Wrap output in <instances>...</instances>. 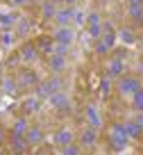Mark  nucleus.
Masks as SVG:
<instances>
[{"mask_svg":"<svg viewBox=\"0 0 143 155\" xmlns=\"http://www.w3.org/2000/svg\"><path fill=\"white\" fill-rule=\"evenodd\" d=\"M114 89L118 96L123 98H132L136 91L143 89V78L136 75V73H123L118 80H114Z\"/></svg>","mask_w":143,"mask_h":155,"instance_id":"nucleus-1","label":"nucleus"},{"mask_svg":"<svg viewBox=\"0 0 143 155\" xmlns=\"http://www.w3.org/2000/svg\"><path fill=\"white\" fill-rule=\"evenodd\" d=\"M107 141H109V150L111 153H123V150H127L129 146V137L127 132H125V126L123 121H116L109 126V132H107Z\"/></svg>","mask_w":143,"mask_h":155,"instance_id":"nucleus-2","label":"nucleus"},{"mask_svg":"<svg viewBox=\"0 0 143 155\" xmlns=\"http://www.w3.org/2000/svg\"><path fill=\"white\" fill-rule=\"evenodd\" d=\"M64 89V80H62V73H50V78L41 80V82L34 87V94H37L41 101H48L55 91Z\"/></svg>","mask_w":143,"mask_h":155,"instance_id":"nucleus-3","label":"nucleus"},{"mask_svg":"<svg viewBox=\"0 0 143 155\" xmlns=\"http://www.w3.org/2000/svg\"><path fill=\"white\" fill-rule=\"evenodd\" d=\"M77 141L84 150H95V146L100 144V130L98 128H91V126H84L77 135Z\"/></svg>","mask_w":143,"mask_h":155,"instance_id":"nucleus-4","label":"nucleus"},{"mask_svg":"<svg viewBox=\"0 0 143 155\" xmlns=\"http://www.w3.org/2000/svg\"><path fill=\"white\" fill-rule=\"evenodd\" d=\"M48 103H50V107H52L57 114H71L73 110V103H71V96H68L64 89H59V91H55L52 96L48 98Z\"/></svg>","mask_w":143,"mask_h":155,"instance_id":"nucleus-5","label":"nucleus"},{"mask_svg":"<svg viewBox=\"0 0 143 155\" xmlns=\"http://www.w3.org/2000/svg\"><path fill=\"white\" fill-rule=\"evenodd\" d=\"M16 78H18L21 89H34L39 82H41L39 73L34 71V68H25L23 64H21V68H18V73H16Z\"/></svg>","mask_w":143,"mask_h":155,"instance_id":"nucleus-6","label":"nucleus"},{"mask_svg":"<svg viewBox=\"0 0 143 155\" xmlns=\"http://www.w3.org/2000/svg\"><path fill=\"white\" fill-rule=\"evenodd\" d=\"M84 123L91 126V128H98V130L102 128L105 121H102V114H100V110H98L95 103H86L84 105Z\"/></svg>","mask_w":143,"mask_h":155,"instance_id":"nucleus-7","label":"nucleus"},{"mask_svg":"<svg viewBox=\"0 0 143 155\" xmlns=\"http://www.w3.org/2000/svg\"><path fill=\"white\" fill-rule=\"evenodd\" d=\"M39 48H37V41H23V46L18 48V57L23 64H34L39 59Z\"/></svg>","mask_w":143,"mask_h":155,"instance_id":"nucleus-8","label":"nucleus"},{"mask_svg":"<svg viewBox=\"0 0 143 155\" xmlns=\"http://www.w3.org/2000/svg\"><path fill=\"white\" fill-rule=\"evenodd\" d=\"M73 141H77V135L71 130V128H57L52 135V144L57 146V150L62 148V146H68L73 144Z\"/></svg>","mask_w":143,"mask_h":155,"instance_id":"nucleus-9","label":"nucleus"},{"mask_svg":"<svg viewBox=\"0 0 143 155\" xmlns=\"http://www.w3.org/2000/svg\"><path fill=\"white\" fill-rule=\"evenodd\" d=\"M43 107V101L37 96V94H32V96L23 98V103H21V110H23V116H34L39 114Z\"/></svg>","mask_w":143,"mask_h":155,"instance_id":"nucleus-10","label":"nucleus"},{"mask_svg":"<svg viewBox=\"0 0 143 155\" xmlns=\"http://www.w3.org/2000/svg\"><path fill=\"white\" fill-rule=\"evenodd\" d=\"M52 39L57 44L73 46V41H75V30H73L71 25H57V30L52 32Z\"/></svg>","mask_w":143,"mask_h":155,"instance_id":"nucleus-11","label":"nucleus"},{"mask_svg":"<svg viewBox=\"0 0 143 155\" xmlns=\"http://www.w3.org/2000/svg\"><path fill=\"white\" fill-rule=\"evenodd\" d=\"M48 71L50 73H64L68 66V55H59V53H52L48 55Z\"/></svg>","mask_w":143,"mask_h":155,"instance_id":"nucleus-12","label":"nucleus"},{"mask_svg":"<svg viewBox=\"0 0 143 155\" xmlns=\"http://www.w3.org/2000/svg\"><path fill=\"white\" fill-rule=\"evenodd\" d=\"M25 139H27V144L34 148H39V146H43V141H46V132H43L41 126H30L27 132H25Z\"/></svg>","mask_w":143,"mask_h":155,"instance_id":"nucleus-13","label":"nucleus"},{"mask_svg":"<svg viewBox=\"0 0 143 155\" xmlns=\"http://www.w3.org/2000/svg\"><path fill=\"white\" fill-rule=\"evenodd\" d=\"M123 73H127V71H125V59L111 57L109 62H107V66H105V75H109L111 80H118Z\"/></svg>","mask_w":143,"mask_h":155,"instance_id":"nucleus-14","label":"nucleus"},{"mask_svg":"<svg viewBox=\"0 0 143 155\" xmlns=\"http://www.w3.org/2000/svg\"><path fill=\"white\" fill-rule=\"evenodd\" d=\"M73 14H75V5H59L57 14H55V23L57 25H73Z\"/></svg>","mask_w":143,"mask_h":155,"instance_id":"nucleus-15","label":"nucleus"},{"mask_svg":"<svg viewBox=\"0 0 143 155\" xmlns=\"http://www.w3.org/2000/svg\"><path fill=\"white\" fill-rule=\"evenodd\" d=\"M14 32H16V37L18 39H27L30 37V32H32V18L30 16H21L18 14V21H16V25H14Z\"/></svg>","mask_w":143,"mask_h":155,"instance_id":"nucleus-16","label":"nucleus"},{"mask_svg":"<svg viewBox=\"0 0 143 155\" xmlns=\"http://www.w3.org/2000/svg\"><path fill=\"white\" fill-rule=\"evenodd\" d=\"M125 126V132H127V137L132 141H141L143 139V126L136 121V119H129V121H123Z\"/></svg>","mask_w":143,"mask_h":155,"instance_id":"nucleus-17","label":"nucleus"},{"mask_svg":"<svg viewBox=\"0 0 143 155\" xmlns=\"http://www.w3.org/2000/svg\"><path fill=\"white\" fill-rule=\"evenodd\" d=\"M0 89L7 94V96H16L21 91V84H18V78L16 75H5L0 80Z\"/></svg>","mask_w":143,"mask_h":155,"instance_id":"nucleus-18","label":"nucleus"},{"mask_svg":"<svg viewBox=\"0 0 143 155\" xmlns=\"http://www.w3.org/2000/svg\"><path fill=\"white\" fill-rule=\"evenodd\" d=\"M118 41H123V46H132L138 41V34L134 25H125V28L118 30Z\"/></svg>","mask_w":143,"mask_h":155,"instance_id":"nucleus-19","label":"nucleus"},{"mask_svg":"<svg viewBox=\"0 0 143 155\" xmlns=\"http://www.w3.org/2000/svg\"><path fill=\"white\" fill-rule=\"evenodd\" d=\"M9 150H11V153H16V155H23V153H30L32 146L27 144L25 137H9Z\"/></svg>","mask_w":143,"mask_h":155,"instance_id":"nucleus-20","label":"nucleus"},{"mask_svg":"<svg viewBox=\"0 0 143 155\" xmlns=\"http://www.w3.org/2000/svg\"><path fill=\"white\" fill-rule=\"evenodd\" d=\"M37 48H39L41 55H52V50H55L52 34H41V37H37Z\"/></svg>","mask_w":143,"mask_h":155,"instance_id":"nucleus-21","label":"nucleus"},{"mask_svg":"<svg viewBox=\"0 0 143 155\" xmlns=\"http://www.w3.org/2000/svg\"><path fill=\"white\" fill-rule=\"evenodd\" d=\"M59 5H57V0H41V18L43 21H55V14H57Z\"/></svg>","mask_w":143,"mask_h":155,"instance_id":"nucleus-22","label":"nucleus"},{"mask_svg":"<svg viewBox=\"0 0 143 155\" xmlns=\"http://www.w3.org/2000/svg\"><path fill=\"white\" fill-rule=\"evenodd\" d=\"M127 18L134 28H143V5H134V7H125Z\"/></svg>","mask_w":143,"mask_h":155,"instance_id":"nucleus-23","label":"nucleus"},{"mask_svg":"<svg viewBox=\"0 0 143 155\" xmlns=\"http://www.w3.org/2000/svg\"><path fill=\"white\" fill-rule=\"evenodd\" d=\"M30 123H27V116H18L14 123H11L9 128V137H25V132H27Z\"/></svg>","mask_w":143,"mask_h":155,"instance_id":"nucleus-24","label":"nucleus"},{"mask_svg":"<svg viewBox=\"0 0 143 155\" xmlns=\"http://www.w3.org/2000/svg\"><path fill=\"white\" fill-rule=\"evenodd\" d=\"M16 41H18V37H16L14 28H11V30H2V32H0V48L7 50V48H11Z\"/></svg>","mask_w":143,"mask_h":155,"instance_id":"nucleus-25","label":"nucleus"},{"mask_svg":"<svg viewBox=\"0 0 143 155\" xmlns=\"http://www.w3.org/2000/svg\"><path fill=\"white\" fill-rule=\"evenodd\" d=\"M18 21V14L14 12H0V30H11Z\"/></svg>","mask_w":143,"mask_h":155,"instance_id":"nucleus-26","label":"nucleus"},{"mask_svg":"<svg viewBox=\"0 0 143 155\" xmlns=\"http://www.w3.org/2000/svg\"><path fill=\"white\" fill-rule=\"evenodd\" d=\"M111 89H114V80H111L109 75H102L100 78V84H98V94H100L102 98H109Z\"/></svg>","mask_w":143,"mask_h":155,"instance_id":"nucleus-27","label":"nucleus"},{"mask_svg":"<svg viewBox=\"0 0 143 155\" xmlns=\"http://www.w3.org/2000/svg\"><path fill=\"white\" fill-rule=\"evenodd\" d=\"M93 53L98 55V57H107V55L111 53V48L105 44V39L100 37V39H95V44H93Z\"/></svg>","mask_w":143,"mask_h":155,"instance_id":"nucleus-28","label":"nucleus"},{"mask_svg":"<svg viewBox=\"0 0 143 155\" xmlns=\"http://www.w3.org/2000/svg\"><path fill=\"white\" fill-rule=\"evenodd\" d=\"M82 150H84V148L80 146V141H73V144H68V146H62L59 153H62V155H80Z\"/></svg>","mask_w":143,"mask_h":155,"instance_id":"nucleus-29","label":"nucleus"},{"mask_svg":"<svg viewBox=\"0 0 143 155\" xmlns=\"http://www.w3.org/2000/svg\"><path fill=\"white\" fill-rule=\"evenodd\" d=\"M129 107H132L134 112H143V89L136 91L132 98H129Z\"/></svg>","mask_w":143,"mask_h":155,"instance_id":"nucleus-30","label":"nucleus"},{"mask_svg":"<svg viewBox=\"0 0 143 155\" xmlns=\"http://www.w3.org/2000/svg\"><path fill=\"white\" fill-rule=\"evenodd\" d=\"M102 14L98 9H91V12H86V25H100L102 23Z\"/></svg>","mask_w":143,"mask_h":155,"instance_id":"nucleus-31","label":"nucleus"},{"mask_svg":"<svg viewBox=\"0 0 143 155\" xmlns=\"http://www.w3.org/2000/svg\"><path fill=\"white\" fill-rule=\"evenodd\" d=\"M73 25H77V28H82V25H84V28H86V12H84V9H77V7H75V14H73Z\"/></svg>","mask_w":143,"mask_h":155,"instance_id":"nucleus-32","label":"nucleus"},{"mask_svg":"<svg viewBox=\"0 0 143 155\" xmlns=\"http://www.w3.org/2000/svg\"><path fill=\"white\" fill-rule=\"evenodd\" d=\"M86 32H89V37L93 39V41H95V39H100L102 37V23L100 25H86Z\"/></svg>","mask_w":143,"mask_h":155,"instance_id":"nucleus-33","label":"nucleus"},{"mask_svg":"<svg viewBox=\"0 0 143 155\" xmlns=\"http://www.w3.org/2000/svg\"><path fill=\"white\" fill-rule=\"evenodd\" d=\"M102 39H105V44L114 50L116 48V41H118V32H105V34H102Z\"/></svg>","mask_w":143,"mask_h":155,"instance_id":"nucleus-34","label":"nucleus"},{"mask_svg":"<svg viewBox=\"0 0 143 155\" xmlns=\"http://www.w3.org/2000/svg\"><path fill=\"white\" fill-rule=\"evenodd\" d=\"M7 5H11L14 9H25V7H30L34 2V0H5Z\"/></svg>","mask_w":143,"mask_h":155,"instance_id":"nucleus-35","label":"nucleus"},{"mask_svg":"<svg viewBox=\"0 0 143 155\" xmlns=\"http://www.w3.org/2000/svg\"><path fill=\"white\" fill-rule=\"evenodd\" d=\"M68 50H71V46H66V44H57V41H55V50H52V53H59V55H68Z\"/></svg>","mask_w":143,"mask_h":155,"instance_id":"nucleus-36","label":"nucleus"},{"mask_svg":"<svg viewBox=\"0 0 143 155\" xmlns=\"http://www.w3.org/2000/svg\"><path fill=\"white\" fill-rule=\"evenodd\" d=\"M111 57L125 59V57H127V46H123V48H114V55H111Z\"/></svg>","mask_w":143,"mask_h":155,"instance_id":"nucleus-37","label":"nucleus"},{"mask_svg":"<svg viewBox=\"0 0 143 155\" xmlns=\"http://www.w3.org/2000/svg\"><path fill=\"white\" fill-rule=\"evenodd\" d=\"M105 32H118V30L114 28L111 21H102V34H105Z\"/></svg>","mask_w":143,"mask_h":155,"instance_id":"nucleus-38","label":"nucleus"},{"mask_svg":"<svg viewBox=\"0 0 143 155\" xmlns=\"http://www.w3.org/2000/svg\"><path fill=\"white\" fill-rule=\"evenodd\" d=\"M136 75H141V78H143V55L136 59Z\"/></svg>","mask_w":143,"mask_h":155,"instance_id":"nucleus-39","label":"nucleus"},{"mask_svg":"<svg viewBox=\"0 0 143 155\" xmlns=\"http://www.w3.org/2000/svg\"><path fill=\"white\" fill-rule=\"evenodd\" d=\"M134 5H143V0H125V7H134Z\"/></svg>","mask_w":143,"mask_h":155,"instance_id":"nucleus-40","label":"nucleus"},{"mask_svg":"<svg viewBox=\"0 0 143 155\" xmlns=\"http://www.w3.org/2000/svg\"><path fill=\"white\" fill-rule=\"evenodd\" d=\"M57 5H77V0H57Z\"/></svg>","mask_w":143,"mask_h":155,"instance_id":"nucleus-41","label":"nucleus"},{"mask_svg":"<svg viewBox=\"0 0 143 155\" xmlns=\"http://www.w3.org/2000/svg\"><path fill=\"white\" fill-rule=\"evenodd\" d=\"M136 44H138V50H141V55H143V34L138 37V41H136Z\"/></svg>","mask_w":143,"mask_h":155,"instance_id":"nucleus-42","label":"nucleus"},{"mask_svg":"<svg viewBox=\"0 0 143 155\" xmlns=\"http://www.w3.org/2000/svg\"><path fill=\"white\" fill-rule=\"evenodd\" d=\"M136 121H138V123L143 126V112H136Z\"/></svg>","mask_w":143,"mask_h":155,"instance_id":"nucleus-43","label":"nucleus"},{"mask_svg":"<svg viewBox=\"0 0 143 155\" xmlns=\"http://www.w3.org/2000/svg\"><path fill=\"white\" fill-rule=\"evenodd\" d=\"M2 137H5V132H2V128H0V139H2Z\"/></svg>","mask_w":143,"mask_h":155,"instance_id":"nucleus-44","label":"nucleus"},{"mask_svg":"<svg viewBox=\"0 0 143 155\" xmlns=\"http://www.w3.org/2000/svg\"><path fill=\"white\" fill-rule=\"evenodd\" d=\"M105 2H114V0H105Z\"/></svg>","mask_w":143,"mask_h":155,"instance_id":"nucleus-45","label":"nucleus"},{"mask_svg":"<svg viewBox=\"0 0 143 155\" xmlns=\"http://www.w3.org/2000/svg\"><path fill=\"white\" fill-rule=\"evenodd\" d=\"M0 32H2V30H0Z\"/></svg>","mask_w":143,"mask_h":155,"instance_id":"nucleus-46","label":"nucleus"}]
</instances>
